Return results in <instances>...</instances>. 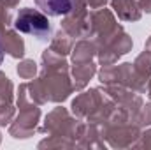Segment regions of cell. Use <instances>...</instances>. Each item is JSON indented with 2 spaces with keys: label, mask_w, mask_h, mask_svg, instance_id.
<instances>
[{
  "label": "cell",
  "mask_w": 151,
  "mask_h": 150,
  "mask_svg": "<svg viewBox=\"0 0 151 150\" xmlns=\"http://www.w3.org/2000/svg\"><path fill=\"white\" fill-rule=\"evenodd\" d=\"M77 0H35L37 9H40L49 18H58L72 12Z\"/></svg>",
  "instance_id": "7a4b0ae2"
},
{
  "label": "cell",
  "mask_w": 151,
  "mask_h": 150,
  "mask_svg": "<svg viewBox=\"0 0 151 150\" xmlns=\"http://www.w3.org/2000/svg\"><path fill=\"white\" fill-rule=\"evenodd\" d=\"M14 28L21 34L34 36L39 41H47L53 32L49 16H46L40 9H32V7H23L16 12Z\"/></svg>",
  "instance_id": "6da1fadb"
},
{
  "label": "cell",
  "mask_w": 151,
  "mask_h": 150,
  "mask_svg": "<svg viewBox=\"0 0 151 150\" xmlns=\"http://www.w3.org/2000/svg\"><path fill=\"white\" fill-rule=\"evenodd\" d=\"M4 62V46H2V41H0V66Z\"/></svg>",
  "instance_id": "3957f363"
}]
</instances>
